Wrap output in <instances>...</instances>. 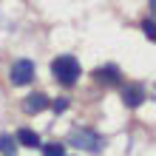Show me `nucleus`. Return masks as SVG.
I'll return each mask as SVG.
<instances>
[{"mask_svg": "<svg viewBox=\"0 0 156 156\" xmlns=\"http://www.w3.org/2000/svg\"><path fill=\"white\" fill-rule=\"evenodd\" d=\"M34 62L31 60H17L12 62V71H9V80H12V85H29L34 80Z\"/></svg>", "mask_w": 156, "mask_h": 156, "instance_id": "3", "label": "nucleus"}, {"mask_svg": "<svg viewBox=\"0 0 156 156\" xmlns=\"http://www.w3.org/2000/svg\"><path fill=\"white\" fill-rule=\"evenodd\" d=\"M145 99H148V94H145L142 85H125V88H122V102H125L128 108H139Z\"/></svg>", "mask_w": 156, "mask_h": 156, "instance_id": "4", "label": "nucleus"}, {"mask_svg": "<svg viewBox=\"0 0 156 156\" xmlns=\"http://www.w3.org/2000/svg\"><path fill=\"white\" fill-rule=\"evenodd\" d=\"M14 139H17V145H23V148H40V133H34L31 128H20Z\"/></svg>", "mask_w": 156, "mask_h": 156, "instance_id": "7", "label": "nucleus"}, {"mask_svg": "<svg viewBox=\"0 0 156 156\" xmlns=\"http://www.w3.org/2000/svg\"><path fill=\"white\" fill-rule=\"evenodd\" d=\"M45 108H48V97L40 94V91L37 94H29L23 99V111L26 114H40V111H45Z\"/></svg>", "mask_w": 156, "mask_h": 156, "instance_id": "6", "label": "nucleus"}, {"mask_svg": "<svg viewBox=\"0 0 156 156\" xmlns=\"http://www.w3.org/2000/svg\"><path fill=\"white\" fill-rule=\"evenodd\" d=\"M71 145L80 148V151L99 153L105 148V136H99L97 131H88V128H74V131H71Z\"/></svg>", "mask_w": 156, "mask_h": 156, "instance_id": "2", "label": "nucleus"}, {"mask_svg": "<svg viewBox=\"0 0 156 156\" xmlns=\"http://www.w3.org/2000/svg\"><path fill=\"white\" fill-rule=\"evenodd\" d=\"M51 108H54V114H66V111H68V99H66V97H57V99L51 102Z\"/></svg>", "mask_w": 156, "mask_h": 156, "instance_id": "10", "label": "nucleus"}, {"mask_svg": "<svg viewBox=\"0 0 156 156\" xmlns=\"http://www.w3.org/2000/svg\"><path fill=\"white\" fill-rule=\"evenodd\" d=\"M51 74H54V80H57L60 85L71 88V85L80 80V74H82L80 60H77V57H71V54H60L57 60H51Z\"/></svg>", "mask_w": 156, "mask_h": 156, "instance_id": "1", "label": "nucleus"}, {"mask_svg": "<svg viewBox=\"0 0 156 156\" xmlns=\"http://www.w3.org/2000/svg\"><path fill=\"white\" fill-rule=\"evenodd\" d=\"M142 31H145V37H148V40H153V37H156V26H153V17H148V20L142 23Z\"/></svg>", "mask_w": 156, "mask_h": 156, "instance_id": "11", "label": "nucleus"}, {"mask_svg": "<svg viewBox=\"0 0 156 156\" xmlns=\"http://www.w3.org/2000/svg\"><path fill=\"white\" fill-rule=\"evenodd\" d=\"M94 80L99 82V85H119V80H122V71H119L116 66H102L94 71Z\"/></svg>", "mask_w": 156, "mask_h": 156, "instance_id": "5", "label": "nucleus"}, {"mask_svg": "<svg viewBox=\"0 0 156 156\" xmlns=\"http://www.w3.org/2000/svg\"><path fill=\"white\" fill-rule=\"evenodd\" d=\"M43 156H66V145H60V142L43 145Z\"/></svg>", "mask_w": 156, "mask_h": 156, "instance_id": "9", "label": "nucleus"}, {"mask_svg": "<svg viewBox=\"0 0 156 156\" xmlns=\"http://www.w3.org/2000/svg\"><path fill=\"white\" fill-rule=\"evenodd\" d=\"M14 151H17V139L12 133H0V153L3 156H14Z\"/></svg>", "mask_w": 156, "mask_h": 156, "instance_id": "8", "label": "nucleus"}]
</instances>
